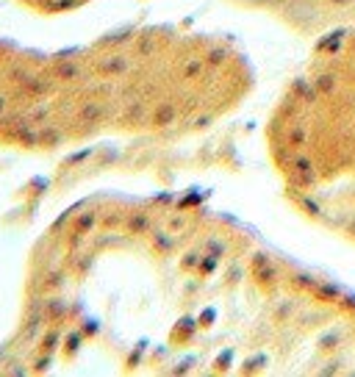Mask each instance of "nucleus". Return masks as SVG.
Returning <instances> with one entry per match:
<instances>
[{"instance_id": "f257e3e1", "label": "nucleus", "mask_w": 355, "mask_h": 377, "mask_svg": "<svg viewBox=\"0 0 355 377\" xmlns=\"http://www.w3.org/2000/svg\"><path fill=\"white\" fill-rule=\"evenodd\" d=\"M128 67H131V64H128V59H122V56H106V59H100V72H103L106 78L122 75Z\"/></svg>"}, {"instance_id": "f03ea898", "label": "nucleus", "mask_w": 355, "mask_h": 377, "mask_svg": "<svg viewBox=\"0 0 355 377\" xmlns=\"http://www.w3.org/2000/svg\"><path fill=\"white\" fill-rule=\"evenodd\" d=\"M100 114H103V108H100V103H95V100H89V103H84L81 108H78V122H97L100 119Z\"/></svg>"}, {"instance_id": "7ed1b4c3", "label": "nucleus", "mask_w": 355, "mask_h": 377, "mask_svg": "<svg viewBox=\"0 0 355 377\" xmlns=\"http://www.w3.org/2000/svg\"><path fill=\"white\" fill-rule=\"evenodd\" d=\"M175 106L172 103H161L158 108H155V114H153V122L155 125H169V122H175Z\"/></svg>"}, {"instance_id": "20e7f679", "label": "nucleus", "mask_w": 355, "mask_h": 377, "mask_svg": "<svg viewBox=\"0 0 355 377\" xmlns=\"http://www.w3.org/2000/svg\"><path fill=\"white\" fill-rule=\"evenodd\" d=\"M125 225H128V233H144V231H150V220H147L142 211H139V214H131Z\"/></svg>"}, {"instance_id": "39448f33", "label": "nucleus", "mask_w": 355, "mask_h": 377, "mask_svg": "<svg viewBox=\"0 0 355 377\" xmlns=\"http://www.w3.org/2000/svg\"><path fill=\"white\" fill-rule=\"evenodd\" d=\"M53 75L61 78V81H73V78H78V64H73V61H59L56 70H53Z\"/></svg>"}, {"instance_id": "423d86ee", "label": "nucleus", "mask_w": 355, "mask_h": 377, "mask_svg": "<svg viewBox=\"0 0 355 377\" xmlns=\"http://www.w3.org/2000/svg\"><path fill=\"white\" fill-rule=\"evenodd\" d=\"M95 222H97V217H95L92 211H84V214L78 217V222H75V236L81 239L84 233H89V231L95 228Z\"/></svg>"}, {"instance_id": "0eeeda50", "label": "nucleus", "mask_w": 355, "mask_h": 377, "mask_svg": "<svg viewBox=\"0 0 355 377\" xmlns=\"http://www.w3.org/2000/svg\"><path fill=\"white\" fill-rule=\"evenodd\" d=\"M26 89H28L34 97H39V95H45V92L50 89V84H48V81H39V78H28V81H26Z\"/></svg>"}, {"instance_id": "6e6552de", "label": "nucleus", "mask_w": 355, "mask_h": 377, "mask_svg": "<svg viewBox=\"0 0 355 377\" xmlns=\"http://www.w3.org/2000/svg\"><path fill=\"white\" fill-rule=\"evenodd\" d=\"M333 89H336V78H333V75H322V78H316V92L330 95Z\"/></svg>"}, {"instance_id": "1a4fd4ad", "label": "nucleus", "mask_w": 355, "mask_h": 377, "mask_svg": "<svg viewBox=\"0 0 355 377\" xmlns=\"http://www.w3.org/2000/svg\"><path fill=\"white\" fill-rule=\"evenodd\" d=\"M305 136H308V128H305V125H294V128L289 130V144H303Z\"/></svg>"}, {"instance_id": "9d476101", "label": "nucleus", "mask_w": 355, "mask_h": 377, "mask_svg": "<svg viewBox=\"0 0 355 377\" xmlns=\"http://www.w3.org/2000/svg\"><path fill=\"white\" fill-rule=\"evenodd\" d=\"M39 133H42V142H45V144H59V142H61V133H59V130H56L53 125L42 128Z\"/></svg>"}, {"instance_id": "9b49d317", "label": "nucleus", "mask_w": 355, "mask_h": 377, "mask_svg": "<svg viewBox=\"0 0 355 377\" xmlns=\"http://www.w3.org/2000/svg\"><path fill=\"white\" fill-rule=\"evenodd\" d=\"M200 72H203V61H200V59H192V61L184 67V75H186V78H198Z\"/></svg>"}, {"instance_id": "f8f14e48", "label": "nucleus", "mask_w": 355, "mask_h": 377, "mask_svg": "<svg viewBox=\"0 0 355 377\" xmlns=\"http://www.w3.org/2000/svg\"><path fill=\"white\" fill-rule=\"evenodd\" d=\"M222 61H228V50L225 48H214L209 53V64H222Z\"/></svg>"}, {"instance_id": "ddd939ff", "label": "nucleus", "mask_w": 355, "mask_h": 377, "mask_svg": "<svg viewBox=\"0 0 355 377\" xmlns=\"http://www.w3.org/2000/svg\"><path fill=\"white\" fill-rule=\"evenodd\" d=\"M297 180H300V186H311V183L316 180V169H308V172H297Z\"/></svg>"}, {"instance_id": "4468645a", "label": "nucleus", "mask_w": 355, "mask_h": 377, "mask_svg": "<svg viewBox=\"0 0 355 377\" xmlns=\"http://www.w3.org/2000/svg\"><path fill=\"white\" fill-rule=\"evenodd\" d=\"M48 111H50V103H39V106L34 108V114H31V117H34V119H42Z\"/></svg>"}, {"instance_id": "2eb2a0df", "label": "nucleus", "mask_w": 355, "mask_h": 377, "mask_svg": "<svg viewBox=\"0 0 355 377\" xmlns=\"http://www.w3.org/2000/svg\"><path fill=\"white\" fill-rule=\"evenodd\" d=\"M294 169H297V172H308V169H314V164H311L308 158H297V161H294Z\"/></svg>"}, {"instance_id": "dca6fc26", "label": "nucleus", "mask_w": 355, "mask_h": 377, "mask_svg": "<svg viewBox=\"0 0 355 377\" xmlns=\"http://www.w3.org/2000/svg\"><path fill=\"white\" fill-rule=\"evenodd\" d=\"M184 225H186V220H184V217H172V220H169V228H172V231H181Z\"/></svg>"}, {"instance_id": "f3484780", "label": "nucleus", "mask_w": 355, "mask_h": 377, "mask_svg": "<svg viewBox=\"0 0 355 377\" xmlns=\"http://www.w3.org/2000/svg\"><path fill=\"white\" fill-rule=\"evenodd\" d=\"M119 222V214H108L106 220H103V225H117Z\"/></svg>"}, {"instance_id": "a211bd4d", "label": "nucleus", "mask_w": 355, "mask_h": 377, "mask_svg": "<svg viewBox=\"0 0 355 377\" xmlns=\"http://www.w3.org/2000/svg\"><path fill=\"white\" fill-rule=\"evenodd\" d=\"M198 261H200V255H198V253H189V258H186V267H195Z\"/></svg>"}, {"instance_id": "6ab92c4d", "label": "nucleus", "mask_w": 355, "mask_h": 377, "mask_svg": "<svg viewBox=\"0 0 355 377\" xmlns=\"http://www.w3.org/2000/svg\"><path fill=\"white\" fill-rule=\"evenodd\" d=\"M153 48H155V45H153V42H142V53H150V50H153Z\"/></svg>"}, {"instance_id": "aec40b11", "label": "nucleus", "mask_w": 355, "mask_h": 377, "mask_svg": "<svg viewBox=\"0 0 355 377\" xmlns=\"http://www.w3.org/2000/svg\"><path fill=\"white\" fill-rule=\"evenodd\" d=\"M6 106H9V100H6V97H0V114L6 111Z\"/></svg>"}]
</instances>
